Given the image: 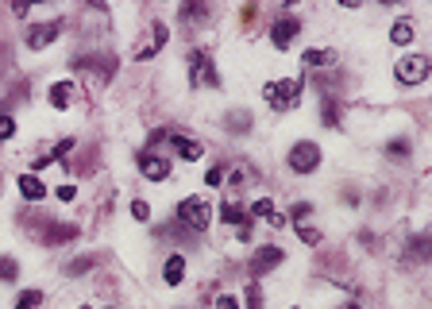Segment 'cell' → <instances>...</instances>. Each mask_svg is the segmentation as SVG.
I'll list each match as a JSON object with an SVG mask.
<instances>
[{
    "label": "cell",
    "mask_w": 432,
    "mask_h": 309,
    "mask_svg": "<svg viewBox=\"0 0 432 309\" xmlns=\"http://www.w3.org/2000/svg\"><path fill=\"white\" fill-rule=\"evenodd\" d=\"M301 89H305V82L301 77H286V82H266L263 85V100L270 105L275 112H286V109H293L301 100Z\"/></svg>",
    "instance_id": "cell-1"
},
{
    "label": "cell",
    "mask_w": 432,
    "mask_h": 309,
    "mask_svg": "<svg viewBox=\"0 0 432 309\" xmlns=\"http://www.w3.org/2000/svg\"><path fill=\"white\" fill-rule=\"evenodd\" d=\"M178 220H182L185 228H193V232H205V228L213 225V205H208L205 197H185L182 205H178Z\"/></svg>",
    "instance_id": "cell-2"
},
{
    "label": "cell",
    "mask_w": 432,
    "mask_h": 309,
    "mask_svg": "<svg viewBox=\"0 0 432 309\" xmlns=\"http://www.w3.org/2000/svg\"><path fill=\"white\" fill-rule=\"evenodd\" d=\"M286 163H290L293 174H313V170L321 167V147H316L313 140H301V143H293V147H290Z\"/></svg>",
    "instance_id": "cell-3"
},
{
    "label": "cell",
    "mask_w": 432,
    "mask_h": 309,
    "mask_svg": "<svg viewBox=\"0 0 432 309\" xmlns=\"http://www.w3.org/2000/svg\"><path fill=\"white\" fill-rule=\"evenodd\" d=\"M429 74H432V62L424 59V54H406V59L394 66V77H398L401 85H421V82H429Z\"/></svg>",
    "instance_id": "cell-4"
},
{
    "label": "cell",
    "mask_w": 432,
    "mask_h": 309,
    "mask_svg": "<svg viewBox=\"0 0 432 309\" xmlns=\"http://www.w3.org/2000/svg\"><path fill=\"white\" fill-rule=\"evenodd\" d=\"M190 85H220V74H216V66L208 62L205 50H193L190 54Z\"/></svg>",
    "instance_id": "cell-5"
},
{
    "label": "cell",
    "mask_w": 432,
    "mask_h": 309,
    "mask_svg": "<svg viewBox=\"0 0 432 309\" xmlns=\"http://www.w3.org/2000/svg\"><path fill=\"white\" fill-rule=\"evenodd\" d=\"M59 35H62V24H59V20H50V24H31V27H27L24 43L31 50H47L50 43L59 39Z\"/></svg>",
    "instance_id": "cell-6"
},
{
    "label": "cell",
    "mask_w": 432,
    "mask_h": 309,
    "mask_svg": "<svg viewBox=\"0 0 432 309\" xmlns=\"http://www.w3.org/2000/svg\"><path fill=\"white\" fill-rule=\"evenodd\" d=\"M286 259V251L275 248V243H266V248L255 251V259H251V278H263L270 267H278V263Z\"/></svg>",
    "instance_id": "cell-7"
},
{
    "label": "cell",
    "mask_w": 432,
    "mask_h": 309,
    "mask_svg": "<svg viewBox=\"0 0 432 309\" xmlns=\"http://www.w3.org/2000/svg\"><path fill=\"white\" fill-rule=\"evenodd\" d=\"M139 174L147 178V182H162V178H170V159L143 151V155H139Z\"/></svg>",
    "instance_id": "cell-8"
},
{
    "label": "cell",
    "mask_w": 432,
    "mask_h": 309,
    "mask_svg": "<svg viewBox=\"0 0 432 309\" xmlns=\"http://www.w3.org/2000/svg\"><path fill=\"white\" fill-rule=\"evenodd\" d=\"M247 217H259V220H266V225H275V228H286V225H290V217H286V213H278L270 197H259L255 205L247 209Z\"/></svg>",
    "instance_id": "cell-9"
},
{
    "label": "cell",
    "mask_w": 432,
    "mask_h": 309,
    "mask_svg": "<svg viewBox=\"0 0 432 309\" xmlns=\"http://www.w3.org/2000/svg\"><path fill=\"white\" fill-rule=\"evenodd\" d=\"M298 31H301V24L293 16H286V20H278V24L270 27V43H275L278 50H286L293 39H298Z\"/></svg>",
    "instance_id": "cell-10"
},
{
    "label": "cell",
    "mask_w": 432,
    "mask_h": 309,
    "mask_svg": "<svg viewBox=\"0 0 432 309\" xmlns=\"http://www.w3.org/2000/svg\"><path fill=\"white\" fill-rule=\"evenodd\" d=\"M170 143H174V151L182 155L185 163H197L201 155H205V147H201L197 140H190V135H170Z\"/></svg>",
    "instance_id": "cell-11"
},
{
    "label": "cell",
    "mask_w": 432,
    "mask_h": 309,
    "mask_svg": "<svg viewBox=\"0 0 432 309\" xmlns=\"http://www.w3.org/2000/svg\"><path fill=\"white\" fill-rule=\"evenodd\" d=\"M162 47H167V27H162V24H155V31H151V43H147V47H139V50H135V62H147L151 54H158Z\"/></svg>",
    "instance_id": "cell-12"
},
{
    "label": "cell",
    "mask_w": 432,
    "mask_h": 309,
    "mask_svg": "<svg viewBox=\"0 0 432 309\" xmlns=\"http://www.w3.org/2000/svg\"><path fill=\"white\" fill-rule=\"evenodd\" d=\"M220 220H224V225H236V228L251 225L247 209H240V205H236V201H224V205H220Z\"/></svg>",
    "instance_id": "cell-13"
},
{
    "label": "cell",
    "mask_w": 432,
    "mask_h": 309,
    "mask_svg": "<svg viewBox=\"0 0 432 309\" xmlns=\"http://www.w3.org/2000/svg\"><path fill=\"white\" fill-rule=\"evenodd\" d=\"M47 97H50L54 109H70V100H74V85H70V82H54Z\"/></svg>",
    "instance_id": "cell-14"
},
{
    "label": "cell",
    "mask_w": 432,
    "mask_h": 309,
    "mask_svg": "<svg viewBox=\"0 0 432 309\" xmlns=\"http://www.w3.org/2000/svg\"><path fill=\"white\" fill-rule=\"evenodd\" d=\"M162 278H167V286H178L185 278V255H170L167 267H162Z\"/></svg>",
    "instance_id": "cell-15"
},
{
    "label": "cell",
    "mask_w": 432,
    "mask_h": 309,
    "mask_svg": "<svg viewBox=\"0 0 432 309\" xmlns=\"http://www.w3.org/2000/svg\"><path fill=\"white\" fill-rule=\"evenodd\" d=\"M332 62H336L332 50H305L301 54V66L305 70H321V66H332Z\"/></svg>",
    "instance_id": "cell-16"
},
{
    "label": "cell",
    "mask_w": 432,
    "mask_h": 309,
    "mask_svg": "<svg viewBox=\"0 0 432 309\" xmlns=\"http://www.w3.org/2000/svg\"><path fill=\"white\" fill-rule=\"evenodd\" d=\"M20 193H24L27 201H43V197H47V186H43L35 174H24V178H20Z\"/></svg>",
    "instance_id": "cell-17"
},
{
    "label": "cell",
    "mask_w": 432,
    "mask_h": 309,
    "mask_svg": "<svg viewBox=\"0 0 432 309\" xmlns=\"http://www.w3.org/2000/svg\"><path fill=\"white\" fill-rule=\"evenodd\" d=\"M413 20H398V24L390 27V43H398V47H406V43H413Z\"/></svg>",
    "instance_id": "cell-18"
},
{
    "label": "cell",
    "mask_w": 432,
    "mask_h": 309,
    "mask_svg": "<svg viewBox=\"0 0 432 309\" xmlns=\"http://www.w3.org/2000/svg\"><path fill=\"white\" fill-rule=\"evenodd\" d=\"M224 124H228V132H247V128H251V112L247 109H232L224 116Z\"/></svg>",
    "instance_id": "cell-19"
},
{
    "label": "cell",
    "mask_w": 432,
    "mask_h": 309,
    "mask_svg": "<svg viewBox=\"0 0 432 309\" xmlns=\"http://www.w3.org/2000/svg\"><path fill=\"white\" fill-rule=\"evenodd\" d=\"M16 278H20V263L12 255H4L0 259V282H16Z\"/></svg>",
    "instance_id": "cell-20"
},
{
    "label": "cell",
    "mask_w": 432,
    "mask_h": 309,
    "mask_svg": "<svg viewBox=\"0 0 432 309\" xmlns=\"http://www.w3.org/2000/svg\"><path fill=\"white\" fill-rule=\"evenodd\" d=\"M39 306H43V294L39 290H24L16 298V309H39Z\"/></svg>",
    "instance_id": "cell-21"
},
{
    "label": "cell",
    "mask_w": 432,
    "mask_h": 309,
    "mask_svg": "<svg viewBox=\"0 0 432 309\" xmlns=\"http://www.w3.org/2000/svg\"><path fill=\"white\" fill-rule=\"evenodd\" d=\"M386 155H390V159H406V155H409V140H390V143H386Z\"/></svg>",
    "instance_id": "cell-22"
},
{
    "label": "cell",
    "mask_w": 432,
    "mask_h": 309,
    "mask_svg": "<svg viewBox=\"0 0 432 309\" xmlns=\"http://www.w3.org/2000/svg\"><path fill=\"white\" fill-rule=\"evenodd\" d=\"M324 124H328V128H340V109H336L332 97L324 100Z\"/></svg>",
    "instance_id": "cell-23"
},
{
    "label": "cell",
    "mask_w": 432,
    "mask_h": 309,
    "mask_svg": "<svg viewBox=\"0 0 432 309\" xmlns=\"http://www.w3.org/2000/svg\"><path fill=\"white\" fill-rule=\"evenodd\" d=\"M298 240L301 243H321V232L313 225H298Z\"/></svg>",
    "instance_id": "cell-24"
},
{
    "label": "cell",
    "mask_w": 432,
    "mask_h": 309,
    "mask_svg": "<svg viewBox=\"0 0 432 309\" xmlns=\"http://www.w3.org/2000/svg\"><path fill=\"white\" fill-rule=\"evenodd\" d=\"M12 135H16V120L8 112H0V140H12Z\"/></svg>",
    "instance_id": "cell-25"
},
{
    "label": "cell",
    "mask_w": 432,
    "mask_h": 309,
    "mask_svg": "<svg viewBox=\"0 0 432 309\" xmlns=\"http://www.w3.org/2000/svg\"><path fill=\"white\" fill-rule=\"evenodd\" d=\"M293 220H298V225H305V217H313V205H309V201H298V205H293V213H290Z\"/></svg>",
    "instance_id": "cell-26"
},
{
    "label": "cell",
    "mask_w": 432,
    "mask_h": 309,
    "mask_svg": "<svg viewBox=\"0 0 432 309\" xmlns=\"http://www.w3.org/2000/svg\"><path fill=\"white\" fill-rule=\"evenodd\" d=\"M132 217L135 220H151V205L147 201H132Z\"/></svg>",
    "instance_id": "cell-27"
},
{
    "label": "cell",
    "mask_w": 432,
    "mask_h": 309,
    "mask_svg": "<svg viewBox=\"0 0 432 309\" xmlns=\"http://www.w3.org/2000/svg\"><path fill=\"white\" fill-rule=\"evenodd\" d=\"M263 306V294H259V282H251L247 286V309H259Z\"/></svg>",
    "instance_id": "cell-28"
},
{
    "label": "cell",
    "mask_w": 432,
    "mask_h": 309,
    "mask_svg": "<svg viewBox=\"0 0 432 309\" xmlns=\"http://www.w3.org/2000/svg\"><path fill=\"white\" fill-rule=\"evenodd\" d=\"M216 309H240V301H236L232 294H220V298H216Z\"/></svg>",
    "instance_id": "cell-29"
},
{
    "label": "cell",
    "mask_w": 432,
    "mask_h": 309,
    "mask_svg": "<svg viewBox=\"0 0 432 309\" xmlns=\"http://www.w3.org/2000/svg\"><path fill=\"white\" fill-rule=\"evenodd\" d=\"M54 197H59V201H74L77 190H74V186H59V190H54Z\"/></svg>",
    "instance_id": "cell-30"
},
{
    "label": "cell",
    "mask_w": 432,
    "mask_h": 309,
    "mask_svg": "<svg viewBox=\"0 0 432 309\" xmlns=\"http://www.w3.org/2000/svg\"><path fill=\"white\" fill-rule=\"evenodd\" d=\"M205 182H208V186H220V182H224V170H220V167H213V170L205 174Z\"/></svg>",
    "instance_id": "cell-31"
},
{
    "label": "cell",
    "mask_w": 432,
    "mask_h": 309,
    "mask_svg": "<svg viewBox=\"0 0 432 309\" xmlns=\"http://www.w3.org/2000/svg\"><path fill=\"white\" fill-rule=\"evenodd\" d=\"M93 267V259H74L70 263V275H82V271H89Z\"/></svg>",
    "instance_id": "cell-32"
},
{
    "label": "cell",
    "mask_w": 432,
    "mask_h": 309,
    "mask_svg": "<svg viewBox=\"0 0 432 309\" xmlns=\"http://www.w3.org/2000/svg\"><path fill=\"white\" fill-rule=\"evenodd\" d=\"M348 309H359V306H348Z\"/></svg>",
    "instance_id": "cell-33"
}]
</instances>
